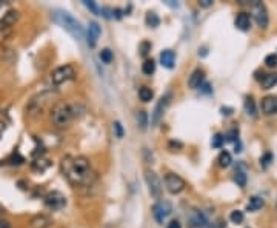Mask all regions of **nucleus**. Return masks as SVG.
<instances>
[{
	"instance_id": "4c0bfd02",
	"label": "nucleus",
	"mask_w": 277,
	"mask_h": 228,
	"mask_svg": "<svg viewBox=\"0 0 277 228\" xmlns=\"http://www.w3.org/2000/svg\"><path fill=\"white\" fill-rule=\"evenodd\" d=\"M166 228H182V223H180L179 220H176V219H174V220H171V222L168 223V226H166Z\"/></svg>"
},
{
	"instance_id": "c756f323",
	"label": "nucleus",
	"mask_w": 277,
	"mask_h": 228,
	"mask_svg": "<svg viewBox=\"0 0 277 228\" xmlns=\"http://www.w3.org/2000/svg\"><path fill=\"white\" fill-rule=\"evenodd\" d=\"M229 220H231L232 223H236V225L242 223V222L245 220V214H243V211H240V210H234V211H231V214H229Z\"/></svg>"
},
{
	"instance_id": "72a5a7b5",
	"label": "nucleus",
	"mask_w": 277,
	"mask_h": 228,
	"mask_svg": "<svg viewBox=\"0 0 277 228\" xmlns=\"http://www.w3.org/2000/svg\"><path fill=\"white\" fill-rule=\"evenodd\" d=\"M265 65L268 68H275L277 67V54L275 53H271L265 57Z\"/></svg>"
},
{
	"instance_id": "6e6552de",
	"label": "nucleus",
	"mask_w": 277,
	"mask_h": 228,
	"mask_svg": "<svg viewBox=\"0 0 277 228\" xmlns=\"http://www.w3.org/2000/svg\"><path fill=\"white\" fill-rule=\"evenodd\" d=\"M169 102H171V93H166L165 96L160 97V100L156 103V107L153 110V114H151V127H157L160 120L163 119V114H165V110L166 107L169 105Z\"/></svg>"
},
{
	"instance_id": "f704fd0d",
	"label": "nucleus",
	"mask_w": 277,
	"mask_h": 228,
	"mask_svg": "<svg viewBox=\"0 0 277 228\" xmlns=\"http://www.w3.org/2000/svg\"><path fill=\"white\" fill-rule=\"evenodd\" d=\"M113 130H114V134H116L117 139H122V137H123L125 131H123V127H122V123H120L119 120H116V122L113 123Z\"/></svg>"
},
{
	"instance_id": "a19ab883",
	"label": "nucleus",
	"mask_w": 277,
	"mask_h": 228,
	"mask_svg": "<svg viewBox=\"0 0 277 228\" xmlns=\"http://www.w3.org/2000/svg\"><path fill=\"white\" fill-rule=\"evenodd\" d=\"M0 228H11V223H10L8 220L0 219Z\"/></svg>"
},
{
	"instance_id": "c85d7f7f",
	"label": "nucleus",
	"mask_w": 277,
	"mask_h": 228,
	"mask_svg": "<svg viewBox=\"0 0 277 228\" xmlns=\"http://www.w3.org/2000/svg\"><path fill=\"white\" fill-rule=\"evenodd\" d=\"M234 182H236L240 188H245V185H246V174H245V171L236 170V173H234Z\"/></svg>"
},
{
	"instance_id": "dca6fc26",
	"label": "nucleus",
	"mask_w": 277,
	"mask_h": 228,
	"mask_svg": "<svg viewBox=\"0 0 277 228\" xmlns=\"http://www.w3.org/2000/svg\"><path fill=\"white\" fill-rule=\"evenodd\" d=\"M234 25H236L237 30L240 31H249L251 28V14L248 13H239L236 16V20H234Z\"/></svg>"
},
{
	"instance_id": "9d476101",
	"label": "nucleus",
	"mask_w": 277,
	"mask_h": 228,
	"mask_svg": "<svg viewBox=\"0 0 277 228\" xmlns=\"http://www.w3.org/2000/svg\"><path fill=\"white\" fill-rule=\"evenodd\" d=\"M145 180L148 185V190H150V194L156 199H159L162 196V182L159 179V176L154 171H146L145 173Z\"/></svg>"
},
{
	"instance_id": "79ce46f5",
	"label": "nucleus",
	"mask_w": 277,
	"mask_h": 228,
	"mask_svg": "<svg viewBox=\"0 0 277 228\" xmlns=\"http://www.w3.org/2000/svg\"><path fill=\"white\" fill-rule=\"evenodd\" d=\"M5 130H7V125H5L4 122H0V136L4 134V131H5Z\"/></svg>"
},
{
	"instance_id": "a878e982",
	"label": "nucleus",
	"mask_w": 277,
	"mask_h": 228,
	"mask_svg": "<svg viewBox=\"0 0 277 228\" xmlns=\"http://www.w3.org/2000/svg\"><path fill=\"white\" fill-rule=\"evenodd\" d=\"M83 5L87 7L93 14H96V16H103V8H100L96 2H93V0H83Z\"/></svg>"
},
{
	"instance_id": "2f4dec72",
	"label": "nucleus",
	"mask_w": 277,
	"mask_h": 228,
	"mask_svg": "<svg viewBox=\"0 0 277 228\" xmlns=\"http://www.w3.org/2000/svg\"><path fill=\"white\" fill-rule=\"evenodd\" d=\"M272 160H274V157H272V154L268 151V153H265L262 157H260V167L263 168V170H266L269 165L272 163Z\"/></svg>"
},
{
	"instance_id": "f8f14e48",
	"label": "nucleus",
	"mask_w": 277,
	"mask_h": 228,
	"mask_svg": "<svg viewBox=\"0 0 277 228\" xmlns=\"http://www.w3.org/2000/svg\"><path fill=\"white\" fill-rule=\"evenodd\" d=\"M262 113L266 116H272L277 114V96H266L262 99Z\"/></svg>"
},
{
	"instance_id": "2eb2a0df",
	"label": "nucleus",
	"mask_w": 277,
	"mask_h": 228,
	"mask_svg": "<svg viewBox=\"0 0 277 228\" xmlns=\"http://www.w3.org/2000/svg\"><path fill=\"white\" fill-rule=\"evenodd\" d=\"M205 84V73H203V70H194L193 71V74L189 76V79H188V85H189V88H193V90H197V88H200L202 85Z\"/></svg>"
},
{
	"instance_id": "9b49d317",
	"label": "nucleus",
	"mask_w": 277,
	"mask_h": 228,
	"mask_svg": "<svg viewBox=\"0 0 277 228\" xmlns=\"http://www.w3.org/2000/svg\"><path fill=\"white\" fill-rule=\"evenodd\" d=\"M102 34V28L97 22H90L88 25V33H87V42L90 48H94L97 45V40Z\"/></svg>"
},
{
	"instance_id": "6ab92c4d",
	"label": "nucleus",
	"mask_w": 277,
	"mask_h": 228,
	"mask_svg": "<svg viewBox=\"0 0 277 228\" xmlns=\"http://www.w3.org/2000/svg\"><path fill=\"white\" fill-rule=\"evenodd\" d=\"M263 205H265V200H263L262 197H259V196H252V197H249V202H248V205H246V210H248V211H259Z\"/></svg>"
},
{
	"instance_id": "b1692460",
	"label": "nucleus",
	"mask_w": 277,
	"mask_h": 228,
	"mask_svg": "<svg viewBox=\"0 0 277 228\" xmlns=\"http://www.w3.org/2000/svg\"><path fill=\"white\" fill-rule=\"evenodd\" d=\"M217 162H219V167H222V168H228L229 165H231V162H232L231 154H229L228 151H222V153L219 154V157H217Z\"/></svg>"
},
{
	"instance_id": "c9c22d12",
	"label": "nucleus",
	"mask_w": 277,
	"mask_h": 228,
	"mask_svg": "<svg viewBox=\"0 0 277 228\" xmlns=\"http://www.w3.org/2000/svg\"><path fill=\"white\" fill-rule=\"evenodd\" d=\"M139 54L142 56V57H146L148 56V53L151 51V44L150 42H142L140 45H139Z\"/></svg>"
},
{
	"instance_id": "e433bc0d",
	"label": "nucleus",
	"mask_w": 277,
	"mask_h": 228,
	"mask_svg": "<svg viewBox=\"0 0 277 228\" xmlns=\"http://www.w3.org/2000/svg\"><path fill=\"white\" fill-rule=\"evenodd\" d=\"M212 4H214L212 0H200V2H199V5L202 8H209V7H212Z\"/></svg>"
},
{
	"instance_id": "423d86ee",
	"label": "nucleus",
	"mask_w": 277,
	"mask_h": 228,
	"mask_svg": "<svg viewBox=\"0 0 277 228\" xmlns=\"http://www.w3.org/2000/svg\"><path fill=\"white\" fill-rule=\"evenodd\" d=\"M44 203H45L47 208H50L53 211H59V210H62L63 206L67 205V197L63 196L60 191H56L54 190V191H50V193L45 194Z\"/></svg>"
},
{
	"instance_id": "ea45409f",
	"label": "nucleus",
	"mask_w": 277,
	"mask_h": 228,
	"mask_svg": "<svg viewBox=\"0 0 277 228\" xmlns=\"http://www.w3.org/2000/svg\"><path fill=\"white\" fill-rule=\"evenodd\" d=\"M220 111H222L223 116H231V114H232V108H225V107H222Z\"/></svg>"
},
{
	"instance_id": "5701e85b",
	"label": "nucleus",
	"mask_w": 277,
	"mask_h": 228,
	"mask_svg": "<svg viewBox=\"0 0 277 228\" xmlns=\"http://www.w3.org/2000/svg\"><path fill=\"white\" fill-rule=\"evenodd\" d=\"M51 165V162L48 160V159H45V157H39V159H36V162H33V168L34 170H37V171H45L48 167Z\"/></svg>"
},
{
	"instance_id": "7ed1b4c3",
	"label": "nucleus",
	"mask_w": 277,
	"mask_h": 228,
	"mask_svg": "<svg viewBox=\"0 0 277 228\" xmlns=\"http://www.w3.org/2000/svg\"><path fill=\"white\" fill-rule=\"evenodd\" d=\"M54 20L63 28L67 30L76 40H82L83 36H85V31H83V27L82 24L76 17H73L68 11H62V10H57L54 11Z\"/></svg>"
},
{
	"instance_id": "393cba45",
	"label": "nucleus",
	"mask_w": 277,
	"mask_h": 228,
	"mask_svg": "<svg viewBox=\"0 0 277 228\" xmlns=\"http://www.w3.org/2000/svg\"><path fill=\"white\" fill-rule=\"evenodd\" d=\"M245 111H246L248 116H252V117L257 114V108H255V102H254L252 97L245 99Z\"/></svg>"
},
{
	"instance_id": "4be33fe9",
	"label": "nucleus",
	"mask_w": 277,
	"mask_h": 228,
	"mask_svg": "<svg viewBox=\"0 0 277 228\" xmlns=\"http://www.w3.org/2000/svg\"><path fill=\"white\" fill-rule=\"evenodd\" d=\"M156 71V62L153 59H146L142 64V73L145 76H153Z\"/></svg>"
},
{
	"instance_id": "a211bd4d",
	"label": "nucleus",
	"mask_w": 277,
	"mask_h": 228,
	"mask_svg": "<svg viewBox=\"0 0 277 228\" xmlns=\"http://www.w3.org/2000/svg\"><path fill=\"white\" fill-rule=\"evenodd\" d=\"M51 225H53V219L47 214H37L30 222L31 228H50Z\"/></svg>"
},
{
	"instance_id": "20e7f679",
	"label": "nucleus",
	"mask_w": 277,
	"mask_h": 228,
	"mask_svg": "<svg viewBox=\"0 0 277 228\" xmlns=\"http://www.w3.org/2000/svg\"><path fill=\"white\" fill-rule=\"evenodd\" d=\"M251 13H252L255 24H257L262 30H266L269 24V16H268L266 7L262 2H259V0H254L251 4Z\"/></svg>"
},
{
	"instance_id": "4468645a",
	"label": "nucleus",
	"mask_w": 277,
	"mask_h": 228,
	"mask_svg": "<svg viewBox=\"0 0 277 228\" xmlns=\"http://www.w3.org/2000/svg\"><path fill=\"white\" fill-rule=\"evenodd\" d=\"M188 223L191 228H200V226H205L206 225V217L202 211L199 210H193L188 216Z\"/></svg>"
},
{
	"instance_id": "f257e3e1",
	"label": "nucleus",
	"mask_w": 277,
	"mask_h": 228,
	"mask_svg": "<svg viewBox=\"0 0 277 228\" xmlns=\"http://www.w3.org/2000/svg\"><path fill=\"white\" fill-rule=\"evenodd\" d=\"M60 171L74 186L91 185L96 179L90 159L85 156H65L60 160Z\"/></svg>"
},
{
	"instance_id": "aec40b11",
	"label": "nucleus",
	"mask_w": 277,
	"mask_h": 228,
	"mask_svg": "<svg viewBox=\"0 0 277 228\" xmlns=\"http://www.w3.org/2000/svg\"><path fill=\"white\" fill-rule=\"evenodd\" d=\"M275 85H277V73H271V74L263 76V79H262V87H263V90H271Z\"/></svg>"
},
{
	"instance_id": "0eeeda50",
	"label": "nucleus",
	"mask_w": 277,
	"mask_h": 228,
	"mask_svg": "<svg viewBox=\"0 0 277 228\" xmlns=\"http://www.w3.org/2000/svg\"><path fill=\"white\" fill-rule=\"evenodd\" d=\"M171 213H173V205L169 203L168 200H157L153 205V216H154L156 222L160 223V225L169 217V214Z\"/></svg>"
},
{
	"instance_id": "7c9ffc66",
	"label": "nucleus",
	"mask_w": 277,
	"mask_h": 228,
	"mask_svg": "<svg viewBox=\"0 0 277 228\" xmlns=\"http://www.w3.org/2000/svg\"><path fill=\"white\" fill-rule=\"evenodd\" d=\"M136 119H137V125L140 127V130L145 131L146 127H148V114L145 111H139L137 116H136Z\"/></svg>"
},
{
	"instance_id": "cd10ccee",
	"label": "nucleus",
	"mask_w": 277,
	"mask_h": 228,
	"mask_svg": "<svg viewBox=\"0 0 277 228\" xmlns=\"http://www.w3.org/2000/svg\"><path fill=\"white\" fill-rule=\"evenodd\" d=\"M99 57H100V60L103 62V64H106V65L111 64L113 59H114V56H113V51H111L110 48H103V50L100 51Z\"/></svg>"
},
{
	"instance_id": "58836bf2",
	"label": "nucleus",
	"mask_w": 277,
	"mask_h": 228,
	"mask_svg": "<svg viewBox=\"0 0 277 228\" xmlns=\"http://www.w3.org/2000/svg\"><path fill=\"white\" fill-rule=\"evenodd\" d=\"M200 90H202L205 94H211V93H212V88H211V85H209V84H203V85L200 87Z\"/></svg>"
},
{
	"instance_id": "f03ea898",
	"label": "nucleus",
	"mask_w": 277,
	"mask_h": 228,
	"mask_svg": "<svg viewBox=\"0 0 277 228\" xmlns=\"http://www.w3.org/2000/svg\"><path fill=\"white\" fill-rule=\"evenodd\" d=\"M85 113H87V108L82 103L76 102V103H67V102H60L53 108L51 117L53 122L56 123L57 127H67L70 125V122L82 117Z\"/></svg>"
},
{
	"instance_id": "1a4fd4ad",
	"label": "nucleus",
	"mask_w": 277,
	"mask_h": 228,
	"mask_svg": "<svg viewBox=\"0 0 277 228\" xmlns=\"http://www.w3.org/2000/svg\"><path fill=\"white\" fill-rule=\"evenodd\" d=\"M165 186H166V190L168 193H171V194H179L185 190V186H186V182L179 176V174H174V173H168L165 176Z\"/></svg>"
},
{
	"instance_id": "473e14b6",
	"label": "nucleus",
	"mask_w": 277,
	"mask_h": 228,
	"mask_svg": "<svg viewBox=\"0 0 277 228\" xmlns=\"http://www.w3.org/2000/svg\"><path fill=\"white\" fill-rule=\"evenodd\" d=\"M223 142H225V136H223V134H220V133H217V134H214V137H212L211 145H212V147H214V148H222Z\"/></svg>"
},
{
	"instance_id": "37998d69",
	"label": "nucleus",
	"mask_w": 277,
	"mask_h": 228,
	"mask_svg": "<svg viewBox=\"0 0 277 228\" xmlns=\"http://www.w3.org/2000/svg\"><path fill=\"white\" fill-rule=\"evenodd\" d=\"M166 5L173 7V8H177V7H179V4H173V0H168V2H166Z\"/></svg>"
},
{
	"instance_id": "412c9836",
	"label": "nucleus",
	"mask_w": 277,
	"mask_h": 228,
	"mask_svg": "<svg viewBox=\"0 0 277 228\" xmlns=\"http://www.w3.org/2000/svg\"><path fill=\"white\" fill-rule=\"evenodd\" d=\"M145 22H146V25L150 28H157L160 25V17L154 11H150L146 14V17H145Z\"/></svg>"
},
{
	"instance_id": "f3484780",
	"label": "nucleus",
	"mask_w": 277,
	"mask_h": 228,
	"mask_svg": "<svg viewBox=\"0 0 277 228\" xmlns=\"http://www.w3.org/2000/svg\"><path fill=\"white\" fill-rule=\"evenodd\" d=\"M160 64L162 67L171 70L174 68V64H176V53L173 50H163L160 53Z\"/></svg>"
},
{
	"instance_id": "bb28decb",
	"label": "nucleus",
	"mask_w": 277,
	"mask_h": 228,
	"mask_svg": "<svg viewBox=\"0 0 277 228\" xmlns=\"http://www.w3.org/2000/svg\"><path fill=\"white\" fill-rule=\"evenodd\" d=\"M139 97H140V100H142V102H150V100H153L154 93H153V90H151V88L142 87V88L139 90Z\"/></svg>"
},
{
	"instance_id": "ddd939ff",
	"label": "nucleus",
	"mask_w": 277,
	"mask_h": 228,
	"mask_svg": "<svg viewBox=\"0 0 277 228\" xmlns=\"http://www.w3.org/2000/svg\"><path fill=\"white\" fill-rule=\"evenodd\" d=\"M19 17H20V14H19V11H16V10H10L8 13H5L4 17L0 19V31L7 30V28H10V27H13V25L17 22V20H19Z\"/></svg>"
},
{
	"instance_id": "39448f33",
	"label": "nucleus",
	"mask_w": 277,
	"mask_h": 228,
	"mask_svg": "<svg viewBox=\"0 0 277 228\" xmlns=\"http://www.w3.org/2000/svg\"><path fill=\"white\" fill-rule=\"evenodd\" d=\"M74 77H76V70L73 65H62L51 73V82L54 85H62Z\"/></svg>"
}]
</instances>
